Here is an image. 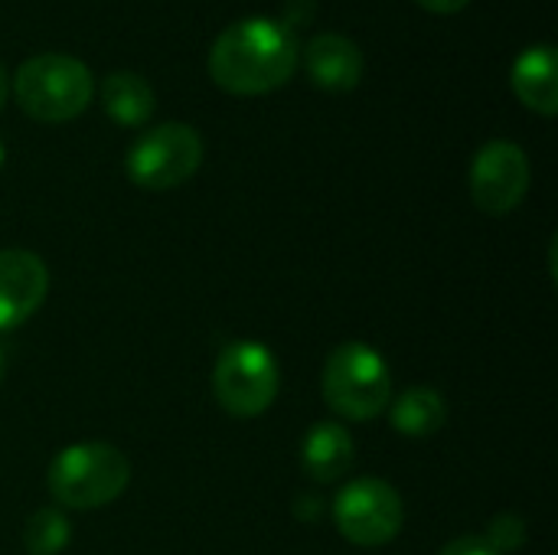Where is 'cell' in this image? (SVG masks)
<instances>
[{"instance_id": "obj_3", "label": "cell", "mask_w": 558, "mask_h": 555, "mask_svg": "<svg viewBox=\"0 0 558 555\" xmlns=\"http://www.w3.org/2000/svg\"><path fill=\"white\" fill-rule=\"evenodd\" d=\"M320 389L340 419L369 422L392 402V373L379 350L363 340H347L327 357Z\"/></svg>"}, {"instance_id": "obj_21", "label": "cell", "mask_w": 558, "mask_h": 555, "mask_svg": "<svg viewBox=\"0 0 558 555\" xmlns=\"http://www.w3.org/2000/svg\"><path fill=\"white\" fill-rule=\"evenodd\" d=\"M3 373H7V353H3V347H0V379H3Z\"/></svg>"}, {"instance_id": "obj_8", "label": "cell", "mask_w": 558, "mask_h": 555, "mask_svg": "<svg viewBox=\"0 0 558 555\" xmlns=\"http://www.w3.org/2000/svg\"><path fill=\"white\" fill-rule=\"evenodd\" d=\"M530 190V160L513 141H490L471 164V200L487 216L513 213Z\"/></svg>"}, {"instance_id": "obj_14", "label": "cell", "mask_w": 558, "mask_h": 555, "mask_svg": "<svg viewBox=\"0 0 558 555\" xmlns=\"http://www.w3.org/2000/svg\"><path fill=\"white\" fill-rule=\"evenodd\" d=\"M101 105L105 114L124 128H137L144 121H150L154 114V88L147 85V79H141L137 72H111L101 82Z\"/></svg>"}, {"instance_id": "obj_11", "label": "cell", "mask_w": 558, "mask_h": 555, "mask_svg": "<svg viewBox=\"0 0 558 555\" xmlns=\"http://www.w3.org/2000/svg\"><path fill=\"white\" fill-rule=\"evenodd\" d=\"M353 438L340 422H317L301 448V468L317 484H333L353 468Z\"/></svg>"}, {"instance_id": "obj_15", "label": "cell", "mask_w": 558, "mask_h": 555, "mask_svg": "<svg viewBox=\"0 0 558 555\" xmlns=\"http://www.w3.org/2000/svg\"><path fill=\"white\" fill-rule=\"evenodd\" d=\"M72 540V523L62 510L43 507L23 527V546L29 555H59Z\"/></svg>"}, {"instance_id": "obj_12", "label": "cell", "mask_w": 558, "mask_h": 555, "mask_svg": "<svg viewBox=\"0 0 558 555\" xmlns=\"http://www.w3.org/2000/svg\"><path fill=\"white\" fill-rule=\"evenodd\" d=\"M513 92L520 101L546 118L558 111V59L553 46L526 49L513 65Z\"/></svg>"}, {"instance_id": "obj_22", "label": "cell", "mask_w": 558, "mask_h": 555, "mask_svg": "<svg viewBox=\"0 0 558 555\" xmlns=\"http://www.w3.org/2000/svg\"><path fill=\"white\" fill-rule=\"evenodd\" d=\"M0 164H3V141H0Z\"/></svg>"}, {"instance_id": "obj_18", "label": "cell", "mask_w": 558, "mask_h": 555, "mask_svg": "<svg viewBox=\"0 0 558 555\" xmlns=\"http://www.w3.org/2000/svg\"><path fill=\"white\" fill-rule=\"evenodd\" d=\"M311 10H314V0H288V10H284V29L294 33V26H304L311 20Z\"/></svg>"}, {"instance_id": "obj_16", "label": "cell", "mask_w": 558, "mask_h": 555, "mask_svg": "<svg viewBox=\"0 0 558 555\" xmlns=\"http://www.w3.org/2000/svg\"><path fill=\"white\" fill-rule=\"evenodd\" d=\"M484 543L497 555L520 553L523 543H526V523H523V517H517V514L494 517L490 527H487V533H484Z\"/></svg>"}, {"instance_id": "obj_5", "label": "cell", "mask_w": 558, "mask_h": 555, "mask_svg": "<svg viewBox=\"0 0 558 555\" xmlns=\"http://www.w3.org/2000/svg\"><path fill=\"white\" fill-rule=\"evenodd\" d=\"M278 360L258 340H232L213 366V396L232 419H255L278 396Z\"/></svg>"}, {"instance_id": "obj_4", "label": "cell", "mask_w": 558, "mask_h": 555, "mask_svg": "<svg viewBox=\"0 0 558 555\" xmlns=\"http://www.w3.org/2000/svg\"><path fill=\"white\" fill-rule=\"evenodd\" d=\"M92 72L82 59L62 52H43L26 59L13 75L16 105L46 124L78 118L92 101Z\"/></svg>"}, {"instance_id": "obj_10", "label": "cell", "mask_w": 558, "mask_h": 555, "mask_svg": "<svg viewBox=\"0 0 558 555\" xmlns=\"http://www.w3.org/2000/svg\"><path fill=\"white\" fill-rule=\"evenodd\" d=\"M304 65L311 82L327 92H350L363 79V52L340 33L314 36L304 49Z\"/></svg>"}, {"instance_id": "obj_1", "label": "cell", "mask_w": 558, "mask_h": 555, "mask_svg": "<svg viewBox=\"0 0 558 555\" xmlns=\"http://www.w3.org/2000/svg\"><path fill=\"white\" fill-rule=\"evenodd\" d=\"M294 33L265 16H248L226 26L209 49V75L229 95L275 92L294 75Z\"/></svg>"}, {"instance_id": "obj_17", "label": "cell", "mask_w": 558, "mask_h": 555, "mask_svg": "<svg viewBox=\"0 0 558 555\" xmlns=\"http://www.w3.org/2000/svg\"><path fill=\"white\" fill-rule=\"evenodd\" d=\"M438 555H497V553L484 543V536H461V540L448 543V546H445Z\"/></svg>"}, {"instance_id": "obj_7", "label": "cell", "mask_w": 558, "mask_h": 555, "mask_svg": "<svg viewBox=\"0 0 558 555\" xmlns=\"http://www.w3.org/2000/svg\"><path fill=\"white\" fill-rule=\"evenodd\" d=\"M333 523L347 543L360 550H379L402 533L405 507L392 484L379 478H356L337 494Z\"/></svg>"}, {"instance_id": "obj_6", "label": "cell", "mask_w": 558, "mask_h": 555, "mask_svg": "<svg viewBox=\"0 0 558 555\" xmlns=\"http://www.w3.org/2000/svg\"><path fill=\"white\" fill-rule=\"evenodd\" d=\"M128 177L144 190H173L203 164V137L196 128L167 121L144 131L128 150Z\"/></svg>"}, {"instance_id": "obj_20", "label": "cell", "mask_w": 558, "mask_h": 555, "mask_svg": "<svg viewBox=\"0 0 558 555\" xmlns=\"http://www.w3.org/2000/svg\"><path fill=\"white\" fill-rule=\"evenodd\" d=\"M7 95H10V82H7V69L0 65V108L7 105Z\"/></svg>"}, {"instance_id": "obj_9", "label": "cell", "mask_w": 558, "mask_h": 555, "mask_svg": "<svg viewBox=\"0 0 558 555\" xmlns=\"http://www.w3.org/2000/svg\"><path fill=\"white\" fill-rule=\"evenodd\" d=\"M49 272L36 252L0 249V330L26 324L46 301Z\"/></svg>"}, {"instance_id": "obj_13", "label": "cell", "mask_w": 558, "mask_h": 555, "mask_svg": "<svg viewBox=\"0 0 558 555\" xmlns=\"http://www.w3.org/2000/svg\"><path fill=\"white\" fill-rule=\"evenodd\" d=\"M389 422L399 435L409 438H428L445 429L448 422V402L438 389L432 386H412L405 389L389 412Z\"/></svg>"}, {"instance_id": "obj_2", "label": "cell", "mask_w": 558, "mask_h": 555, "mask_svg": "<svg viewBox=\"0 0 558 555\" xmlns=\"http://www.w3.org/2000/svg\"><path fill=\"white\" fill-rule=\"evenodd\" d=\"M131 481L128 458L108 442H78L62 448L46 474L49 494L69 510H98L114 504Z\"/></svg>"}, {"instance_id": "obj_19", "label": "cell", "mask_w": 558, "mask_h": 555, "mask_svg": "<svg viewBox=\"0 0 558 555\" xmlns=\"http://www.w3.org/2000/svg\"><path fill=\"white\" fill-rule=\"evenodd\" d=\"M425 10H432V13H458V10H464L471 0H418Z\"/></svg>"}]
</instances>
